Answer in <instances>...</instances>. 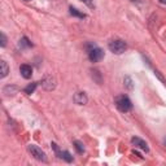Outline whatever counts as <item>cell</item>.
I'll use <instances>...</instances> for the list:
<instances>
[{
    "instance_id": "obj_21",
    "label": "cell",
    "mask_w": 166,
    "mask_h": 166,
    "mask_svg": "<svg viewBox=\"0 0 166 166\" xmlns=\"http://www.w3.org/2000/svg\"><path fill=\"white\" fill-rule=\"evenodd\" d=\"M160 3L161 4H166V0H160Z\"/></svg>"
},
{
    "instance_id": "obj_20",
    "label": "cell",
    "mask_w": 166,
    "mask_h": 166,
    "mask_svg": "<svg viewBox=\"0 0 166 166\" xmlns=\"http://www.w3.org/2000/svg\"><path fill=\"white\" fill-rule=\"evenodd\" d=\"M82 2H83L84 4H87V5H88L90 8H93V4H92V2H91V0H82Z\"/></svg>"
},
{
    "instance_id": "obj_16",
    "label": "cell",
    "mask_w": 166,
    "mask_h": 166,
    "mask_svg": "<svg viewBox=\"0 0 166 166\" xmlns=\"http://www.w3.org/2000/svg\"><path fill=\"white\" fill-rule=\"evenodd\" d=\"M74 147H75V149H77L78 153H83V152H84V145H83L82 142L75 140V142H74Z\"/></svg>"
},
{
    "instance_id": "obj_22",
    "label": "cell",
    "mask_w": 166,
    "mask_h": 166,
    "mask_svg": "<svg viewBox=\"0 0 166 166\" xmlns=\"http://www.w3.org/2000/svg\"><path fill=\"white\" fill-rule=\"evenodd\" d=\"M163 144H165V147H166V136L163 138Z\"/></svg>"
},
{
    "instance_id": "obj_23",
    "label": "cell",
    "mask_w": 166,
    "mask_h": 166,
    "mask_svg": "<svg viewBox=\"0 0 166 166\" xmlns=\"http://www.w3.org/2000/svg\"><path fill=\"white\" fill-rule=\"evenodd\" d=\"M23 2H31V0H23Z\"/></svg>"
},
{
    "instance_id": "obj_1",
    "label": "cell",
    "mask_w": 166,
    "mask_h": 166,
    "mask_svg": "<svg viewBox=\"0 0 166 166\" xmlns=\"http://www.w3.org/2000/svg\"><path fill=\"white\" fill-rule=\"evenodd\" d=\"M87 53L91 63H99L104 58V51L95 44H87Z\"/></svg>"
},
{
    "instance_id": "obj_12",
    "label": "cell",
    "mask_w": 166,
    "mask_h": 166,
    "mask_svg": "<svg viewBox=\"0 0 166 166\" xmlns=\"http://www.w3.org/2000/svg\"><path fill=\"white\" fill-rule=\"evenodd\" d=\"M38 87V82H34V83H30V84H28L25 87V93H28V95H31V93H34V91H35V88Z\"/></svg>"
},
{
    "instance_id": "obj_8",
    "label": "cell",
    "mask_w": 166,
    "mask_h": 166,
    "mask_svg": "<svg viewBox=\"0 0 166 166\" xmlns=\"http://www.w3.org/2000/svg\"><path fill=\"white\" fill-rule=\"evenodd\" d=\"M73 100H74L75 104H78V105H84V104H87V101H88V99H87V95L84 92H77L74 95Z\"/></svg>"
},
{
    "instance_id": "obj_13",
    "label": "cell",
    "mask_w": 166,
    "mask_h": 166,
    "mask_svg": "<svg viewBox=\"0 0 166 166\" xmlns=\"http://www.w3.org/2000/svg\"><path fill=\"white\" fill-rule=\"evenodd\" d=\"M69 11H70V14L74 16V17H79V18H84V17H86V14L83 12H81V11H78L77 8L70 7V8H69Z\"/></svg>"
},
{
    "instance_id": "obj_15",
    "label": "cell",
    "mask_w": 166,
    "mask_h": 166,
    "mask_svg": "<svg viewBox=\"0 0 166 166\" xmlns=\"http://www.w3.org/2000/svg\"><path fill=\"white\" fill-rule=\"evenodd\" d=\"M123 83H125V87L127 90H133L134 88V82H133V79H131L130 77H125Z\"/></svg>"
},
{
    "instance_id": "obj_6",
    "label": "cell",
    "mask_w": 166,
    "mask_h": 166,
    "mask_svg": "<svg viewBox=\"0 0 166 166\" xmlns=\"http://www.w3.org/2000/svg\"><path fill=\"white\" fill-rule=\"evenodd\" d=\"M131 143H133L136 148H140V149H143V151H145V152H148L149 151V148H148V144L143 140V139H140V138H138V136H134V138H131Z\"/></svg>"
},
{
    "instance_id": "obj_18",
    "label": "cell",
    "mask_w": 166,
    "mask_h": 166,
    "mask_svg": "<svg viewBox=\"0 0 166 166\" xmlns=\"http://www.w3.org/2000/svg\"><path fill=\"white\" fill-rule=\"evenodd\" d=\"M0 38H2V43H0V46L2 47H5L7 46V37L4 33H0Z\"/></svg>"
},
{
    "instance_id": "obj_10",
    "label": "cell",
    "mask_w": 166,
    "mask_h": 166,
    "mask_svg": "<svg viewBox=\"0 0 166 166\" xmlns=\"http://www.w3.org/2000/svg\"><path fill=\"white\" fill-rule=\"evenodd\" d=\"M0 68H2V74H0V78H5L7 75H8V73H9V68H8V65H7V63L4 60H2L0 61Z\"/></svg>"
},
{
    "instance_id": "obj_2",
    "label": "cell",
    "mask_w": 166,
    "mask_h": 166,
    "mask_svg": "<svg viewBox=\"0 0 166 166\" xmlns=\"http://www.w3.org/2000/svg\"><path fill=\"white\" fill-rule=\"evenodd\" d=\"M114 103H116V107H117V109L119 112L127 113V112H130L131 109H133V104H131L130 99L127 98L126 95H119V96H117Z\"/></svg>"
},
{
    "instance_id": "obj_7",
    "label": "cell",
    "mask_w": 166,
    "mask_h": 166,
    "mask_svg": "<svg viewBox=\"0 0 166 166\" xmlns=\"http://www.w3.org/2000/svg\"><path fill=\"white\" fill-rule=\"evenodd\" d=\"M20 73L25 79H30L31 75H33V68L28 64H23V65L20 66Z\"/></svg>"
},
{
    "instance_id": "obj_3",
    "label": "cell",
    "mask_w": 166,
    "mask_h": 166,
    "mask_svg": "<svg viewBox=\"0 0 166 166\" xmlns=\"http://www.w3.org/2000/svg\"><path fill=\"white\" fill-rule=\"evenodd\" d=\"M108 48H109L110 52H113V53L121 55V53H123V52L126 51L127 44H126V43H125L123 40H122V39H114V40L109 42Z\"/></svg>"
},
{
    "instance_id": "obj_11",
    "label": "cell",
    "mask_w": 166,
    "mask_h": 166,
    "mask_svg": "<svg viewBox=\"0 0 166 166\" xmlns=\"http://www.w3.org/2000/svg\"><path fill=\"white\" fill-rule=\"evenodd\" d=\"M91 75H92L93 79L96 81V83H98V84H101L103 78H101V73H100L99 70H96V69H92V70H91Z\"/></svg>"
},
{
    "instance_id": "obj_19",
    "label": "cell",
    "mask_w": 166,
    "mask_h": 166,
    "mask_svg": "<svg viewBox=\"0 0 166 166\" xmlns=\"http://www.w3.org/2000/svg\"><path fill=\"white\" fill-rule=\"evenodd\" d=\"M154 74H156L157 77H158V79H160V81H162V82H163V83L166 84V81H165V78H163V77H162V75L160 74V72H158V70H154Z\"/></svg>"
},
{
    "instance_id": "obj_4",
    "label": "cell",
    "mask_w": 166,
    "mask_h": 166,
    "mask_svg": "<svg viewBox=\"0 0 166 166\" xmlns=\"http://www.w3.org/2000/svg\"><path fill=\"white\" fill-rule=\"evenodd\" d=\"M28 149H29V152L31 153V156H34V158H37L38 161L47 162V156H46V153L43 152L39 147L34 145V144H30V145L28 147Z\"/></svg>"
},
{
    "instance_id": "obj_9",
    "label": "cell",
    "mask_w": 166,
    "mask_h": 166,
    "mask_svg": "<svg viewBox=\"0 0 166 166\" xmlns=\"http://www.w3.org/2000/svg\"><path fill=\"white\" fill-rule=\"evenodd\" d=\"M17 91H18V87H17V86H11V84L5 86L4 88H3V93H4L5 96L14 95V93H17Z\"/></svg>"
},
{
    "instance_id": "obj_14",
    "label": "cell",
    "mask_w": 166,
    "mask_h": 166,
    "mask_svg": "<svg viewBox=\"0 0 166 166\" xmlns=\"http://www.w3.org/2000/svg\"><path fill=\"white\" fill-rule=\"evenodd\" d=\"M20 47L21 48H29V47H33V43L26 38V37H23L21 40H20Z\"/></svg>"
},
{
    "instance_id": "obj_17",
    "label": "cell",
    "mask_w": 166,
    "mask_h": 166,
    "mask_svg": "<svg viewBox=\"0 0 166 166\" xmlns=\"http://www.w3.org/2000/svg\"><path fill=\"white\" fill-rule=\"evenodd\" d=\"M61 158H64L66 162H72L73 161V156L69 153L68 151H64L63 153H61Z\"/></svg>"
},
{
    "instance_id": "obj_5",
    "label": "cell",
    "mask_w": 166,
    "mask_h": 166,
    "mask_svg": "<svg viewBox=\"0 0 166 166\" xmlns=\"http://www.w3.org/2000/svg\"><path fill=\"white\" fill-rule=\"evenodd\" d=\"M42 86H43V88L47 90V91H52L56 87V81H55V78L52 77V75H47L44 79L42 81Z\"/></svg>"
}]
</instances>
